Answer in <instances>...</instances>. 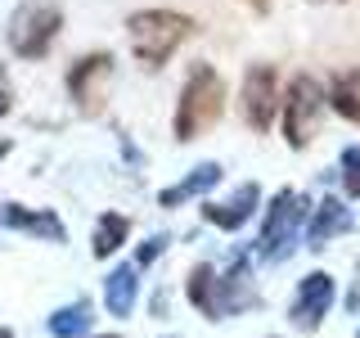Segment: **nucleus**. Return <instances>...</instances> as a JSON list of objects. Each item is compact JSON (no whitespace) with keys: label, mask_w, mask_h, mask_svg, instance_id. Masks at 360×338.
<instances>
[{"label":"nucleus","mask_w":360,"mask_h":338,"mask_svg":"<svg viewBox=\"0 0 360 338\" xmlns=\"http://www.w3.org/2000/svg\"><path fill=\"white\" fill-rule=\"evenodd\" d=\"M185 293H189V302L212 320V311H217V270H212L207 262H198L194 270H189V280H185Z\"/></svg>","instance_id":"18"},{"label":"nucleus","mask_w":360,"mask_h":338,"mask_svg":"<svg viewBox=\"0 0 360 338\" xmlns=\"http://www.w3.org/2000/svg\"><path fill=\"white\" fill-rule=\"evenodd\" d=\"M257 289H252V275H248V257H234V266L217 275V311L212 320H225V315H239L248 307H257Z\"/></svg>","instance_id":"9"},{"label":"nucleus","mask_w":360,"mask_h":338,"mask_svg":"<svg viewBox=\"0 0 360 338\" xmlns=\"http://www.w3.org/2000/svg\"><path fill=\"white\" fill-rule=\"evenodd\" d=\"M225 113V82L212 63H194L180 86V104H176V118H172V131L176 140H198L202 131L212 127Z\"/></svg>","instance_id":"1"},{"label":"nucleus","mask_w":360,"mask_h":338,"mask_svg":"<svg viewBox=\"0 0 360 338\" xmlns=\"http://www.w3.org/2000/svg\"><path fill=\"white\" fill-rule=\"evenodd\" d=\"M284 104L279 99V77L270 63H252L243 73V118L252 131H266L275 122V108Z\"/></svg>","instance_id":"7"},{"label":"nucleus","mask_w":360,"mask_h":338,"mask_svg":"<svg viewBox=\"0 0 360 338\" xmlns=\"http://www.w3.org/2000/svg\"><path fill=\"white\" fill-rule=\"evenodd\" d=\"M342 189L352 199H360V149H342Z\"/></svg>","instance_id":"19"},{"label":"nucleus","mask_w":360,"mask_h":338,"mask_svg":"<svg viewBox=\"0 0 360 338\" xmlns=\"http://www.w3.org/2000/svg\"><path fill=\"white\" fill-rule=\"evenodd\" d=\"M221 180V163H198L194 172H189L185 180H176V185H167L162 194H158V203L162 208H180V203H189V199H198V194H207L212 185Z\"/></svg>","instance_id":"13"},{"label":"nucleus","mask_w":360,"mask_h":338,"mask_svg":"<svg viewBox=\"0 0 360 338\" xmlns=\"http://www.w3.org/2000/svg\"><path fill=\"white\" fill-rule=\"evenodd\" d=\"M127 234H131V221L122 217V212H104V217L95 221V239H90V253L104 262V257H112L122 244H127Z\"/></svg>","instance_id":"15"},{"label":"nucleus","mask_w":360,"mask_h":338,"mask_svg":"<svg viewBox=\"0 0 360 338\" xmlns=\"http://www.w3.org/2000/svg\"><path fill=\"white\" fill-rule=\"evenodd\" d=\"M9 149H14V144H9V140H0V163H5V158H9Z\"/></svg>","instance_id":"23"},{"label":"nucleus","mask_w":360,"mask_h":338,"mask_svg":"<svg viewBox=\"0 0 360 338\" xmlns=\"http://www.w3.org/2000/svg\"><path fill=\"white\" fill-rule=\"evenodd\" d=\"M0 225L5 230H18V234H32V239H45V244H63L68 230L54 212L45 208H22V203H0Z\"/></svg>","instance_id":"10"},{"label":"nucleus","mask_w":360,"mask_h":338,"mask_svg":"<svg viewBox=\"0 0 360 338\" xmlns=\"http://www.w3.org/2000/svg\"><path fill=\"white\" fill-rule=\"evenodd\" d=\"M90 302L86 298H77V302H68V307H59L45 320V330H50L54 338H86V330H90Z\"/></svg>","instance_id":"16"},{"label":"nucleus","mask_w":360,"mask_h":338,"mask_svg":"<svg viewBox=\"0 0 360 338\" xmlns=\"http://www.w3.org/2000/svg\"><path fill=\"white\" fill-rule=\"evenodd\" d=\"M311 217V203L297 194V189H279L270 199L266 217H262V234H257V257L262 262H284V257L297 248V234Z\"/></svg>","instance_id":"3"},{"label":"nucleus","mask_w":360,"mask_h":338,"mask_svg":"<svg viewBox=\"0 0 360 338\" xmlns=\"http://www.w3.org/2000/svg\"><path fill=\"white\" fill-rule=\"evenodd\" d=\"M324 90L315 77H292L288 95H284V140L292 144V149H307V144L315 140V131H320V118H324Z\"/></svg>","instance_id":"4"},{"label":"nucleus","mask_w":360,"mask_h":338,"mask_svg":"<svg viewBox=\"0 0 360 338\" xmlns=\"http://www.w3.org/2000/svg\"><path fill=\"white\" fill-rule=\"evenodd\" d=\"M0 338H14V330H0Z\"/></svg>","instance_id":"24"},{"label":"nucleus","mask_w":360,"mask_h":338,"mask_svg":"<svg viewBox=\"0 0 360 338\" xmlns=\"http://www.w3.org/2000/svg\"><path fill=\"white\" fill-rule=\"evenodd\" d=\"M352 230V208H347L342 199H324L320 208L311 212V225H307V248H324L333 239V234H347Z\"/></svg>","instance_id":"12"},{"label":"nucleus","mask_w":360,"mask_h":338,"mask_svg":"<svg viewBox=\"0 0 360 338\" xmlns=\"http://www.w3.org/2000/svg\"><path fill=\"white\" fill-rule=\"evenodd\" d=\"M243 5H248V9H257V14H266V9H270V0H243Z\"/></svg>","instance_id":"22"},{"label":"nucleus","mask_w":360,"mask_h":338,"mask_svg":"<svg viewBox=\"0 0 360 338\" xmlns=\"http://www.w3.org/2000/svg\"><path fill=\"white\" fill-rule=\"evenodd\" d=\"M189 32H194V18L176 9H140L127 18L131 50L144 68H162L180 50V41H189Z\"/></svg>","instance_id":"2"},{"label":"nucleus","mask_w":360,"mask_h":338,"mask_svg":"<svg viewBox=\"0 0 360 338\" xmlns=\"http://www.w3.org/2000/svg\"><path fill=\"white\" fill-rule=\"evenodd\" d=\"M356 338H360V330H356Z\"/></svg>","instance_id":"26"},{"label":"nucleus","mask_w":360,"mask_h":338,"mask_svg":"<svg viewBox=\"0 0 360 338\" xmlns=\"http://www.w3.org/2000/svg\"><path fill=\"white\" fill-rule=\"evenodd\" d=\"M108 82H112V54H104V50L86 54V59H77L72 68H68V95L77 99V108H82V113H95L99 108Z\"/></svg>","instance_id":"8"},{"label":"nucleus","mask_w":360,"mask_h":338,"mask_svg":"<svg viewBox=\"0 0 360 338\" xmlns=\"http://www.w3.org/2000/svg\"><path fill=\"white\" fill-rule=\"evenodd\" d=\"M257 203H262V189L248 180V185H239L225 203H207V208H202V217L217 225V230H239V225L257 212Z\"/></svg>","instance_id":"11"},{"label":"nucleus","mask_w":360,"mask_h":338,"mask_svg":"<svg viewBox=\"0 0 360 338\" xmlns=\"http://www.w3.org/2000/svg\"><path fill=\"white\" fill-rule=\"evenodd\" d=\"M333 298H338V284H333V275H329V270H311V275L297 284V293H292L288 320L297 325L302 334H315V330H320V320L329 315Z\"/></svg>","instance_id":"6"},{"label":"nucleus","mask_w":360,"mask_h":338,"mask_svg":"<svg viewBox=\"0 0 360 338\" xmlns=\"http://www.w3.org/2000/svg\"><path fill=\"white\" fill-rule=\"evenodd\" d=\"M59 27H63V14L54 5H22L9 18V50L18 59H41L59 37Z\"/></svg>","instance_id":"5"},{"label":"nucleus","mask_w":360,"mask_h":338,"mask_svg":"<svg viewBox=\"0 0 360 338\" xmlns=\"http://www.w3.org/2000/svg\"><path fill=\"white\" fill-rule=\"evenodd\" d=\"M9 108H14V90H9V77L0 73V118H5Z\"/></svg>","instance_id":"21"},{"label":"nucleus","mask_w":360,"mask_h":338,"mask_svg":"<svg viewBox=\"0 0 360 338\" xmlns=\"http://www.w3.org/2000/svg\"><path fill=\"white\" fill-rule=\"evenodd\" d=\"M167 244H172V239H167V234H149V239L140 244V253H135V266H153L158 257L167 253Z\"/></svg>","instance_id":"20"},{"label":"nucleus","mask_w":360,"mask_h":338,"mask_svg":"<svg viewBox=\"0 0 360 338\" xmlns=\"http://www.w3.org/2000/svg\"><path fill=\"white\" fill-rule=\"evenodd\" d=\"M104 338H117V334H104Z\"/></svg>","instance_id":"25"},{"label":"nucleus","mask_w":360,"mask_h":338,"mask_svg":"<svg viewBox=\"0 0 360 338\" xmlns=\"http://www.w3.org/2000/svg\"><path fill=\"white\" fill-rule=\"evenodd\" d=\"M140 266H112L108 280H104V302L112 315H131L135 307V293H140V280H135Z\"/></svg>","instance_id":"14"},{"label":"nucleus","mask_w":360,"mask_h":338,"mask_svg":"<svg viewBox=\"0 0 360 338\" xmlns=\"http://www.w3.org/2000/svg\"><path fill=\"white\" fill-rule=\"evenodd\" d=\"M329 104L342 113L347 122H360V68H347V73L333 77L329 86Z\"/></svg>","instance_id":"17"}]
</instances>
